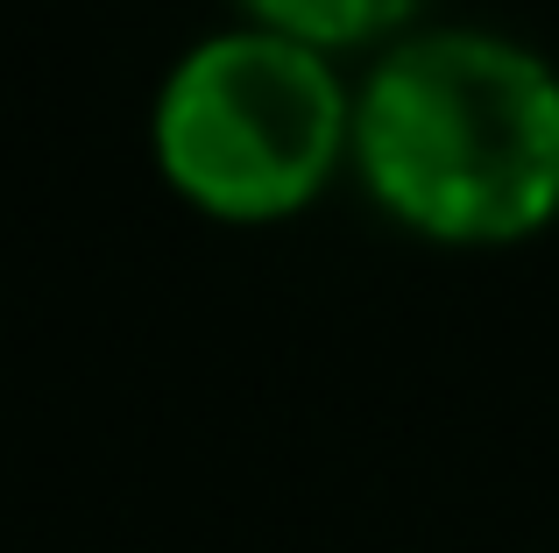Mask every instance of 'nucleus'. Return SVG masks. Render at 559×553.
<instances>
[{"label": "nucleus", "instance_id": "nucleus-1", "mask_svg": "<svg viewBox=\"0 0 559 553\" xmlns=\"http://www.w3.org/2000/svg\"><path fill=\"white\" fill-rule=\"evenodd\" d=\"M376 199L439 242H510L559 207V79L475 28L411 36L355 107Z\"/></svg>", "mask_w": 559, "mask_h": 553}, {"label": "nucleus", "instance_id": "nucleus-2", "mask_svg": "<svg viewBox=\"0 0 559 553\" xmlns=\"http://www.w3.org/2000/svg\"><path fill=\"white\" fill-rule=\"evenodd\" d=\"M355 136L347 93L312 43L284 28L213 36L156 99V164L185 199L227 221H270L326 185Z\"/></svg>", "mask_w": 559, "mask_h": 553}, {"label": "nucleus", "instance_id": "nucleus-3", "mask_svg": "<svg viewBox=\"0 0 559 553\" xmlns=\"http://www.w3.org/2000/svg\"><path fill=\"white\" fill-rule=\"evenodd\" d=\"M248 8L262 14L270 28H284V36L298 43H361V36H382V28H396L418 0H248Z\"/></svg>", "mask_w": 559, "mask_h": 553}]
</instances>
